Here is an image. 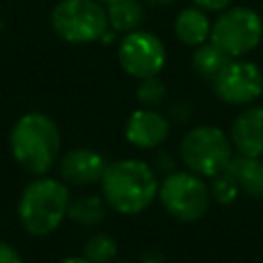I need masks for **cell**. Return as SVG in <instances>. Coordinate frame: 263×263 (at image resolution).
Listing matches in <instances>:
<instances>
[{
    "label": "cell",
    "mask_w": 263,
    "mask_h": 263,
    "mask_svg": "<svg viewBox=\"0 0 263 263\" xmlns=\"http://www.w3.org/2000/svg\"><path fill=\"white\" fill-rule=\"evenodd\" d=\"M158 185L160 181L154 166L138 158H123L107 164L101 179L103 199L111 210L123 216H136L148 210L158 197Z\"/></svg>",
    "instance_id": "obj_1"
},
{
    "label": "cell",
    "mask_w": 263,
    "mask_h": 263,
    "mask_svg": "<svg viewBox=\"0 0 263 263\" xmlns=\"http://www.w3.org/2000/svg\"><path fill=\"white\" fill-rule=\"evenodd\" d=\"M62 146L60 129L43 113L23 115L10 132V150L16 162L31 175L43 177L58 160Z\"/></svg>",
    "instance_id": "obj_2"
},
{
    "label": "cell",
    "mask_w": 263,
    "mask_h": 263,
    "mask_svg": "<svg viewBox=\"0 0 263 263\" xmlns=\"http://www.w3.org/2000/svg\"><path fill=\"white\" fill-rule=\"evenodd\" d=\"M68 187L51 177H39L25 187L18 199V218L27 232L45 236L53 232L68 216Z\"/></svg>",
    "instance_id": "obj_3"
},
{
    "label": "cell",
    "mask_w": 263,
    "mask_h": 263,
    "mask_svg": "<svg viewBox=\"0 0 263 263\" xmlns=\"http://www.w3.org/2000/svg\"><path fill=\"white\" fill-rule=\"evenodd\" d=\"M232 154L234 148L230 136L222 127L210 123L187 129L179 146V156L185 168L203 179H212L226 171Z\"/></svg>",
    "instance_id": "obj_4"
},
{
    "label": "cell",
    "mask_w": 263,
    "mask_h": 263,
    "mask_svg": "<svg viewBox=\"0 0 263 263\" xmlns=\"http://www.w3.org/2000/svg\"><path fill=\"white\" fill-rule=\"evenodd\" d=\"M156 199L162 203L164 212L171 218L183 224L201 220L212 203L210 185L203 181V177L187 168L164 175V179L158 185Z\"/></svg>",
    "instance_id": "obj_5"
},
{
    "label": "cell",
    "mask_w": 263,
    "mask_h": 263,
    "mask_svg": "<svg viewBox=\"0 0 263 263\" xmlns=\"http://www.w3.org/2000/svg\"><path fill=\"white\" fill-rule=\"evenodd\" d=\"M51 29L68 43H92L109 29L107 8L99 0H62L51 10Z\"/></svg>",
    "instance_id": "obj_6"
},
{
    "label": "cell",
    "mask_w": 263,
    "mask_h": 263,
    "mask_svg": "<svg viewBox=\"0 0 263 263\" xmlns=\"http://www.w3.org/2000/svg\"><path fill=\"white\" fill-rule=\"evenodd\" d=\"M263 39V18L249 6H228L212 23L210 41L230 58L251 53Z\"/></svg>",
    "instance_id": "obj_7"
},
{
    "label": "cell",
    "mask_w": 263,
    "mask_h": 263,
    "mask_svg": "<svg viewBox=\"0 0 263 263\" xmlns=\"http://www.w3.org/2000/svg\"><path fill=\"white\" fill-rule=\"evenodd\" d=\"M117 60L125 74L142 80L158 76L166 64V47L158 35L136 29L125 33L117 45Z\"/></svg>",
    "instance_id": "obj_8"
},
{
    "label": "cell",
    "mask_w": 263,
    "mask_h": 263,
    "mask_svg": "<svg viewBox=\"0 0 263 263\" xmlns=\"http://www.w3.org/2000/svg\"><path fill=\"white\" fill-rule=\"evenodd\" d=\"M216 97L226 105L247 107L263 97V72L255 62L232 58L212 80Z\"/></svg>",
    "instance_id": "obj_9"
},
{
    "label": "cell",
    "mask_w": 263,
    "mask_h": 263,
    "mask_svg": "<svg viewBox=\"0 0 263 263\" xmlns=\"http://www.w3.org/2000/svg\"><path fill=\"white\" fill-rule=\"evenodd\" d=\"M125 140L138 150H154L162 146L171 134V119L158 109L140 107L125 121Z\"/></svg>",
    "instance_id": "obj_10"
},
{
    "label": "cell",
    "mask_w": 263,
    "mask_h": 263,
    "mask_svg": "<svg viewBox=\"0 0 263 263\" xmlns=\"http://www.w3.org/2000/svg\"><path fill=\"white\" fill-rule=\"evenodd\" d=\"M107 164L109 162L101 152L92 148H74L62 156L60 175L68 185L86 187V185L101 183Z\"/></svg>",
    "instance_id": "obj_11"
},
{
    "label": "cell",
    "mask_w": 263,
    "mask_h": 263,
    "mask_svg": "<svg viewBox=\"0 0 263 263\" xmlns=\"http://www.w3.org/2000/svg\"><path fill=\"white\" fill-rule=\"evenodd\" d=\"M228 136L236 154L263 156V105H247L232 119Z\"/></svg>",
    "instance_id": "obj_12"
},
{
    "label": "cell",
    "mask_w": 263,
    "mask_h": 263,
    "mask_svg": "<svg viewBox=\"0 0 263 263\" xmlns=\"http://www.w3.org/2000/svg\"><path fill=\"white\" fill-rule=\"evenodd\" d=\"M226 173L236 181L240 193L249 197H263V158L232 154Z\"/></svg>",
    "instance_id": "obj_13"
},
{
    "label": "cell",
    "mask_w": 263,
    "mask_h": 263,
    "mask_svg": "<svg viewBox=\"0 0 263 263\" xmlns=\"http://www.w3.org/2000/svg\"><path fill=\"white\" fill-rule=\"evenodd\" d=\"M175 35L179 41H183L189 47H197L205 41H210L212 35V21L208 12L199 6L183 8L175 18Z\"/></svg>",
    "instance_id": "obj_14"
},
{
    "label": "cell",
    "mask_w": 263,
    "mask_h": 263,
    "mask_svg": "<svg viewBox=\"0 0 263 263\" xmlns=\"http://www.w3.org/2000/svg\"><path fill=\"white\" fill-rule=\"evenodd\" d=\"M107 18L109 29L115 33H132L142 27L146 18V4L142 0H117L113 4H107Z\"/></svg>",
    "instance_id": "obj_15"
},
{
    "label": "cell",
    "mask_w": 263,
    "mask_h": 263,
    "mask_svg": "<svg viewBox=\"0 0 263 263\" xmlns=\"http://www.w3.org/2000/svg\"><path fill=\"white\" fill-rule=\"evenodd\" d=\"M107 201L103 199V195H97V193H84V195H78L74 199H70V205H68V218L78 224V226H84V228H92V226H99L105 216H107Z\"/></svg>",
    "instance_id": "obj_16"
},
{
    "label": "cell",
    "mask_w": 263,
    "mask_h": 263,
    "mask_svg": "<svg viewBox=\"0 0 263 263\" xmlns=\"http://www.w3.org/2000/svg\"><path fill=\"white\" fill-rule=\"evenodd\" d=\"M230 60L232 58L228 53H224L218 45H214L212 41H205L195 47V51L191 55V68L203 80H214Z\"/></svg>",
    "instance_id": "obj_17"
},
{
    "label": "cell",
    "mask_w": 263,
    "mask_h": 263,
    "mask_svg": "<svg viewBox=\"0 0 263 263\" xmlns=\"http://www.w3.org/2000/svg\"><path fill=\"white\" fill-rule=\"evenodd\" d=\"M82 257L88 263H113L117 257V240L107 232H97L84 242Z\"/></svg>",
    "instance_id": "obj_18"
},
{
    "label": "cell",
    "mask_w": 263,
    "mask_h": 263,
    "mask_svg": "<svg viewBox=\"0 0 263 263\" xmlns=\"http://www.w3.org/2000/svg\"><path fill=\"white\" fill-rule=\"evenodd\" d=\"M136 99H138V103L142 107L158 109L166 99V84L158 76L142 78L138 88H136Z\"/></svg>",
    "instance_id": "obj_19"
},
{
    "label": "cell",
    "mask_w": 263,
    "mask_h": 263,
    "mask_svg": "<svg viewBox=\"0 0 263 263\" xmlns=\"http://www.w3.org/2000/svg\"><path fill=\"white\" fill-rule=\"evenodd\" d=\"M210 195H212V201H216L218 205H230L240 195V189H238L236 181L226 171H222V173L212 177V181H210Z\"/></svg>",
    "instance_id": "obj_20"
},
{
    "label": "cell",
    "mask_w": 263,
    "mask_h": 263,
    "mask_svg": "<svg viewBox=\"0 0 263 263\" xmlns=\"http://www.w3.org/2000/svg\"><path fill=\"white\" fill-rule=\"evenodd\" d=\"M175 166H177V164H175V158H173L168 152H158V154H156V164H154V171L168 175V173L177 171Z\"/></svg>",
    "instance_id": "obj_21"
},
{
    "label": "cell",
    "mask_w": 263,
    "mask_h": 263,
    "mask_svg": "<svg viewBox=\"0 0 263 263\" xmlns=\"http://www.w3.org/2000/svg\"><path fill=\"white\" fill-rule=\"evenodd\" d=\"M232 0H193L195 6L203 8L205 12H222L224 8L230 6Z\"/></svg>",
    "instance_id": "obj_22"
},
{
    "label": "cell",
    "mask_w": 263,
    "mask_h": 263,
    "mask_svg": "<svg viewBox=\"0 0 263 263\" xmlns=\"http://www.w3.org/2000/svg\"><path fill=\"white\" fill-rule=\"evenodd\" d=\"M0 263H23V259L14 247L0 242Z\"/></svg>",
    "instance_id": "obj_23"
},
{
    "label": "cell",
    "mask_w": 263,
    "mask_h": 263,
    "mask_svg": "<svg viewBox=\"0 0 263 263\" xmlns=\"http://www.w3.org/2000/svg\"><path fill=\"white\" fill-rule=\"evenodd\" d=\"M189 115H191L189 103H175V105L171 107V119H175V121L185 123V121L189 119Z\"/></svg>",
    "instance_id": "obj_24"
},
{
    "label": "cell",
    "mask_w": 263,
    "mask_h": 263,
    "mask_svg": "<svg viewBox=\"0 0 263 263\" xmlns=\"http://www.w3.org/2000/svg\"><path fill=\"white\" fill-rule=\"evenodd\" d=\"M140 263H164V255L158 249H148L142 253Z\"/></svg>",
    "instance_id": "obj_25"
},
{
    "label": "cell",
    "mask_w": 263,
    "mask_h": 263,
    "mask_svg": "<svg viewBox=\"0 0 263 263\" xmlns=\"http://www.w3.org/2000/svg\"><path fill=\"white\" fill-rule=\"evenodd\" d=\"M144 4H148V6H154V8H160V6H171V4H175L177 0H142Z\"/></svg>",
    "instance_id": "obj_26"
},
{
    "label": "cell",
    "mask_w": 263,
    "mask_h": 263,
    "mask_svg": "<svg viewBox=\"0 0 263 263\" xmlns=\"http://www.w3.org/2000/svg\"><path fill=\"white\" fill-rule=\"evenodd\" d=\"M60 263H88L84 257H68V259H64V261H60Z\"/></svg>",
    "instance_id": "obj_27"
},
{
    "label": "cell",
    "mask_w": 263,
    "mask_h": 263,
    "mask_svg": "<svg viewBox=\"0 0 263 263\" xmlns=\"http://www.w3.org/2000/svg\"><path fill=\"white\" fill-rule=\"evenodd\" d=\"M99 2H101V4H105V6H107V4H113V2H117V0H99Z\"/></svg>",
    "instance_id": "obj_28"
},
{
    "label": "cell",
    "mask_w": 263,
    "mask_h": 263,
    "mask_svg": "<svg viewBox=\"0 0 263 263\" xmlns=\"http://www.w3.org/2000/svg\"><path fill=\"white\" fill-rule=\"evenodd\" d=\"M113 263H132V261H113Z\"/></svg>",
    "instance_id": "obj_29"
},
{
    "label": "cell",
    "mask_w": 263,
    "mask_h": 263,
    "mask_svg": "<svg viewBox=\"0 0 263 263\" xmlns=\"http://www.w3.org/2000/svg\"><path fill=\"white\" fill-rule=\"evenodd\" d=\"M2 29H4V25H2V21H0V31H2Z\"/></svg>",
    "instance_id": "obj_30"
}]
</instances>
